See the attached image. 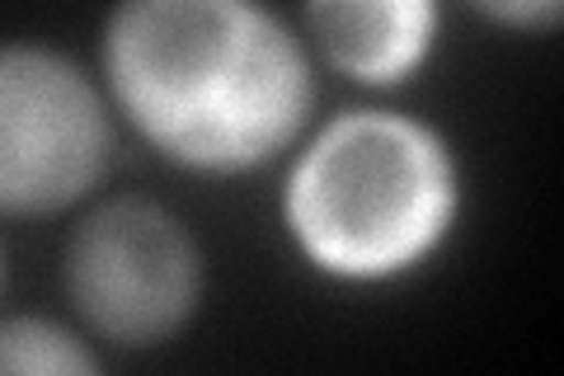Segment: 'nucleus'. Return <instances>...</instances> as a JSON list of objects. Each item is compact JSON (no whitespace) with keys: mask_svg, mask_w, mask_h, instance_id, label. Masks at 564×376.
Returning <instances> with one entry per match:
<instances>
[{"mask_svg":"<svg viewBox=\"0 0 564 376\" xmlns=\"http://www.w3.org/2000/svg\"><path fill=\"white\" fill-rule=\"evenodd\" d=\"M0 372L14 376H95L99 357L85 339L62 330L43 315H10L0 320Z\"/></svg>","mask_w":564,"mask_h":376,"instance_id":"6","label":"nucleus"},{"mask_svg":"<svg viewBox=\"0 0 564 376\" xmlns=\"http://www.w3.org/2000/svg\"><path fill=\"white\" fill-rule=\"evenodd\" d=\"M470 10H480L485 20L503 29H551L564 0H470Z\"/></svg>","mask_w":564,"mask_h":376,"instance_id":"7","label":"nucleus"},{"mask_svg":"<svg viewBox=\"0 0 564 376\" xmlns=\"http://www.w3.org/2000/svg\"><path fill=\"white\" fill-rule=\"evenodd\" d=\"M113 155L109 104L39 43H0V212L52 217L90 193Z\"/></svg>","mask_w":564,"mask_h":376,"instance_id":"4","label":"nucleus"},{"mask_svg":"<svg viewBox=\"0 0 564 376\" xmlns=\"http://www.w3.org/2000/svg\"><path fill=\"white\" fill-rule=\"evenodd\" d=\"M321 57L358 85H395L437 39V0H306Z\"/></svg>","mask_w":564,"mask_h":376,"instance_id":"5","label":"nucleus"},{"mask_svg":"<svg viewBox=\"0 0 564 376\" xmlns=\"http://www.w3.org/2000/svg\"><path fill=\"white\" fill-rule=\"evenodd\" d=\"M0 288H6V249H0Z\"/></svg>","mask_w":564,"mask_h":376,"instance_id":"8","label":"nucleus"},{"mask_svg":"<svg viewBox=\"0 0 564 376\" xmlns=\"http://www.w3.org/2000/svg\"><path fill=\"white\" fill-rule=\"evenodd\" d=\"M456 160L429 122L348 109L306 141L282 212L321 273L377 282L414 268L456 217Z\"/></svg>","mask_w":564,"mask_h":376,"instance_id":"2","label":"nucleus"},{"mask_svg":"<svg viewBox=\"0 0 564 376\" xmlns=\"http://www.w3.org/2000/svg\"><path fill=\"white\" fill-rule=\"evenodd\" d=\"M62 278L95 334L122 348H151L198 311L203 255L174 212L128 193L99 203L70 230Z\"/></svg>","mask_w":564,"mask_h":376,"instance_id":"3","label":"nucleus"},{"mask_svg":"<svg viewBox=\"0 0 564 376\" xmlns=\"http://www.w3.org/2000/svg\"><path fill=\"white\" fill-rule=\"evenodd\" d=\"M104 80L155 151L198 174L269 165L315 109L306 47L263 0H118Z\"/></svg>","mask_w":564,"mask_h":376,"instance_id":"1","label":"nucleus"}]
</instances>
